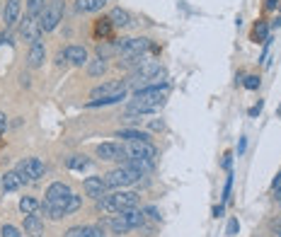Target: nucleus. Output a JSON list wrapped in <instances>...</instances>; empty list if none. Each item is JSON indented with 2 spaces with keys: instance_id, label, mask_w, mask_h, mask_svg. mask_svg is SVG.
<instances>
[{
  "instance_id": "1",
  "label": "nucleus",
  "mask_w": 281,
  "mask_h": 237,
  "mask_svg": "<svg viewBox=\"0 0 281 237\" xmlns=\"http://www.w3.org/2000/svg\"><path fill=\"white\" fill-rule=\"evenodd\" d=\"M167 90V83L165 85H153V87H140L138 92H136V97L133 102L129 104V114H153V111H158L162 109L165 104V92Z\"/></svg>"
},
{
  "instance_id": "2",
  "label": "nucleus",
  "mask_w": 281,
  "mask_h": 237,
  "mask_svg": "<svg viewBox=\"0 0 281 237\" xmlns=\"http://www.w3.org/2000/svg\"><path fill=\"white\" fill-rule=\"evenodd\" d=\"M136 206H138V194H133V191H114V194H104L97 199V208L107 213H121Z\"/></svg>"
},
{
  "instance_id": "3",
  "label": "nucleus",
  "mask_w": 281,
  "mask_h": 237,
  "mask_svg": "<svg viewBox=\"0 0 281 237\" xmlns=\"http://www.w3.org/2000/svg\"><path fill=\"white\" fill-rule=\"evenodd\" d=\"M143 174L136 172L133 167H129V165H121V167H117V170H112V172L104 177V182H107V186H112V189H121V186H129V184L138 182Z\"/></svg>"
},
{
  "instance_id": "4",
  "label": "nucleus",
  "mask_w": 281,
  "mask_h": 237,
  "mask_svg": "<svg viewBox=\"0 0 281 237\" xmlns=\"http://www.w3.org/2000/svg\"><path fill=\"white\" fill-rule=\"evenodd\" d=\"M15 172L22 177V182H37V179H42L44 177L46 167H44V162L39 160V157H27V160L17 162Z\"/></svg>"
},
{
  "instance_id": "5",
  "label": "nucleus",
  "mask_w": 281,
  "mask_h": 237,
  "mask_svg": "<svg viewBox=\"0 0 281 237\" xmlns=\"http://www.w3.org/2000/svg\"><path fill=\"white\" fill-rule=\"evenodd\" d=\"M124 152H126V157H131V160H155L158 148L153 145L151 140H131L129 145L124 148Z\"/></svg>"
},
{
  "instance_id": "6",
  "label": "nucleus",
  "mask_w": 281,
  "mask_h": 237,
  "mask_svg": "<svg viewBox=\"0 0 281 237\" xmlns=\"http://www.w3.org/2000/svg\"><path fill=\"white\" fill-rule=\"evenodd\" d=\"M61 17H63V8H61V3H54V5L44 8L42 17H39L42 32H54L56 27H58V22H61Z\"/></svg>"
},
{
  "instance_id": "7",
  "label": "nucleus",
  "mask_w": 281,
  "mask_h": 237,
  "mask_svg": "<svg viewBox=\"0 0 281 237\" xmlns=\"http://www.w3.org/2000/svg\"><path fill=\"white\" fill-rule=\"evenodd\" d=\"M73 194L71 191V186L63 182H54L49 189H46V201H51L54 206H58V208H63L65 201H68V196Z\"/></svg>"
},
{
  "instance_id": "8",
  "label": "nucleus",
  "mask_w": 281,
  "mask_h": 237,
  "mask_svg": "<svg viewBox=\"0 0 281 237\" xmlns=\"http://www.w3.org/2000/svg\"><path fill=\"white\" fill-rule=\"evenodd\" d=\"M20 32H22V36H24V42H32V44L42 42V34H44L39 20H34L32 15H27V17H24V22H22V27H20Z\"/></svg>"
},
{
  "instance_id": "9",
  "label": "nucleus",
  "mask_w": 281,
  "mask_h": 237,
  "mask_svg": "<svg viewBox=\"0 0 281 237\" xmlns=\"http://www.w3.org/2000/svg\"><path fill=\"white\" fill-rule=\"evenodd\" d=\"M119 92H126V83H121V80H109L104 85L95 87L92 92H90V97L92 99H104V97H112V95H119Z\"/></svg>"
},
{
  "instance_id": "10",
  "label": "nucleus",
  "mask_w": 281,
  "mask_h": 237,
  "mask_svg": "<svg viewBox=\"0 0 281 237\" xmlns=\"http://www.w3.org/2000/svg\"><path fill=\"white\" fill-rule=\"evenodd\" d=\"M97 155L102 160H119V162L129 160L126 152H124V148L117 145V143H102V145H97Z\"/></svg>"
},
{
  "instance_id": "11",
  "label": "nucleus",
  "mask_w": 281,
  "mask_h": 237,
  "mask_svg": "<svg viewBox=\"0 0 281 237\" xmlns=\"http://www.w3.org/2000/svg\"><path fill=\"white\" fill-rule=\"evenodd\" d=\"M83 189H85L87 196H95V199H99V196L107 194V182L102 179V177H87L85 182H83Z\"/></svg>"
},
{
  "instance_id": "12",
  "label": "nucleus",
  "mask_w": 281,
  "mask_h": 237,
  "mask_svg": "<svg viewBox=\"0 0 281 237\" xmlns=\"http://www.w3.org/2000/svg\"><path fill=\"white\" fill-rule=\"evenodd\" d=\"M20 12H22V3H20V0H8V3H5V10H3L5 27H12L15 22L20 20Z\"/></svg>"
},
{
  "instance_id": "13",
  "label": "nucleus",
  "mask_w": 281,
  "mask_h": 237,
  "mask_svg": "<svg viewBox=\"0 0 281 237\" xmlns=\"http://www.w3.org/2000/svg\"><path fill=\"white\" fill-rule=\"evenodd\" d=\"M24 235L29 237H44V220L37 216L24 218Z\"/></svg>"
},
{
  "instance_id": "14",
  "label": "nucleus",
  "mask_w": 281,
  "mask_h": 237,
  "mask_svg": "<svg viewBox=\"0 0 281 237\" xmlns=\"http://www.w3.org/2000/svg\"><path fill=\"white\" fill-rule=\"evenodd\" d=\"M65 58H68L71 63H76V65L90 63V61H87V51L83 49V46H65Z\"/></svg>"
},
{
  "instance_id": "15",
  "label": "nucleus",
  "mask_w": 281,
  "mask_h": 237,
  "mask_svg": "<svg viewBox=\"0 0 281 237\" xmlns=\"http://www.w3.org/2000/svg\"><path fill=\"white\" fill-rule=\"evenodd\" d=\"M44 58H46V49H44L42 42L32 44V49H29V56H27V63L32 65V68H39L44 63Z\"/></svg>"
},
{
  "instance_id": "16",
  "label": "nucleus",
  "mask_w": 281,
  "mask_h": 237,
  "mask_svg": "<svg viewBox=\"0 0 281 237\" xmlns=\"http://www.w3.org/2000/svg\"><path fill=\"white\" fill-rule=\"evenodd\" d=\"M109 227H112L117 235H124V232L133 230V227L129 225V220H126V216H124V213H114V216L109 218Z\"/></svg>"
},
{
  "instance_id": "17",
  "label": "nucleus",
  "mask_w": 281,
  "mask_h": 237,
  "mask_svg": "<svg viewBox=\"0 0 281 237\" xmlns=\"http://www.w3.org/2000/svg\"><path fill=\"white\" fill-rule=\"evenodd\" d=\"M109 22L114 24V27H131L133 22H131V15L126 10H121V8H114V10L109 12Z\"/></svg>"
},
{
  "instance_id": "18",
  "label": "nucleus",
  "mask_w": 281,
  "mask_h": 237,
  "mask_svg": "<svg viewBox=\"0 0 281 237\" xmlns=\"http://www.w3.org/2000/svg\"><path fill=\"white\" fill-rule=\"evenodd\" d=\"M0 184H3V189H5V191H17V189H20L24 182H22L20 174L12 170V172H5V177L0 179Z\"/></svg>"
},
{
  "instance_id": "19",
  "label": "nucleus",
  "mask_w": 281,
  "mask_h": 237,
  "mask_svg": "<svg viewBox=\"0 0 281 237\" xmlns=\"http://www.w3.org/2000/svg\"><path fill=\"white\" fill-rule=\"evenodd\" d=\"M39 208H42V204H39L37 199H32V196H22L20 199V211L24 216H37Z\"/></svg>"
},
{
  "instance_id": "20",
  "label": "nucleus",
  "mask_w": 281,
  "mask_h": 237,
  "mask_svg": "<svg viewBox=\"0 0 281 237\" xmlns=\"http://www.w3.org/2000/svg\"><path fill=\"white\" fill-rule=\"evenodd\" d=\"M124 216H126V220H129V225L131 227H143L146 225V213L143 211H138V208H129V211H121Z\"/></svg>"
},
{
  "instance_id": "21",
  "label": "nucleus",
  "mask_w": 281,
  "mask_h": 237,
  "mask_svg": "<svg viewBox=\"0 0 281 237\" xmlns=\"http://www.w3.org/2000/svg\"><path fill=\"white\" fill-rule=\"evenodd\" d=\"M117 138H126L131 140H151V133H146V131H138V129H121L117 131Z\"/></svg>"
},
{
  "instance_id": "22",
  "label": "nucleus",
  "mask_w": 281,
  "mask_h": 237,
  "mask_svg": "<svg viewBox=\"0 0 281 237\" xmlns=\"http://www.w3.org/2000/svg\"><path fill=\"white\" fill-rule=\"evenodd\" d=\"M107 0H76V10L78 12H97L104 8Z\"/></svg>"
},
{
  "instance_id": "23",
  "label": "nucleus",
  "mask_w": 281,
  "mask_h": 237,
  "mask_svg": "<svg viewBox=\"0 0 281 237\" xmlns=\"http://www.w3.org/2000/svg\"><path fill=\"white\" fill-rule=\"evenodd\" d=\"M39 211H42V213H44L46 218H51V220H61V218L65 216V213H63V208L54 206L51 201H46V199L42 201V208H39Z\"/></svg>"
},
{
  "instance_id": "24",
  "label": "nucleus",
  "mask_w": 281,
  "mask_h": 237,
  "mask_svg": "<svg viewBox=\"0 0 281 237\" xmlns=\"http://www.w3.org/2000/svg\"><path fill=\"white\" fill-rule=\"evenodd\" d=\"M126 97V92H119V95H112V97H104V99H92L87 102V107H107V104H117L121 99Z\"/></svg>"
},
{
  "instance_id": "25",
  "label": "nucleus",
  "mask_w": 281,
  "mask_h": 237,
  "mask_svg": "<svg viewBox=\"0 0 281 237\" xmlns=\"http://www.w3.org/2000/svg\"><path fill=\"white\" fill-rule=\"evenodd\" d=\"M87 165H90V160H87L85 155H73V157L65 160V167H68V170H85Z\"/></svg>"
},
{
  "instance_id": "26",
  "label": "nucleus",
  "mask_w": 281,
  "mask_h": 237,
  "mask_svg": "<svg viewBox=\"0 0 281 237\" xmlns=\"http://www.w3.org/2000/svg\"><path fill=\"white\" fill-rule=\"evenodd\" d=\"M80 206H83V196L71 194V196H68V201H65V206H63V213H65V216H71V213H76Z\"/></svg>"
},
{
  "instance_id": "27",
  "label": "nucleus",
  "mask_w": 281,
  "mask_h": 237,
  "mask_svg": "<svg viewBox=\"0 0 281 237\" xmlns=\"http://www.w3.org/2000/svg\"><path fill=\"white\" fill-rule=\"evenodd\" d=\"M124 165H129V167H133L136 172H140V174H146V172H151L153 170V160H126Z\"/></svg>"
},
{
  "instance_id": "28",
  "label": "nucleus",
  "mask_w": 281,
  "mask_h": 237,
  "mask_svg": "<svg viewBox=\"0 0 281 237\" xmlns=\"http://www.w3.org/2000/svg\"><path fill=\"white\" fill-rule=\"evenodd\" d=\"M252 39H255V42H267V39H269V29H267V22L264 20L257 22V27H255V32H252Z\"/></svg>"
},
{
  "instance_id": "29",
  "label": "nucleus",
  "mask_w": 281,
  "mask_h": 237,
  "mask_svg": "<svg viewBox=\"0 0 281 237\" xmlns=\"http://www.w3.org/2000/svg\"><path fill=\"white\" fill-rule=\"evenodd\" d=\"M95 32L102 34V36H109V34H112V22H109V20H97V24H95Z\"/></svg>"
},
{
  "instance_id": "30",
  "label": "nucleus",
  "mask_w": 281,
  "mask_h": 237,
  "mask_svg": "<svg viewBox=\"0 0 281 237\" xmlns=\"http://www.w3.org/2000/svg\"><path fill=\"white\" fill-rule=\"evenodd\" d=\"M114 54V46H109L107 42H102V44H97V56L102 58V61H107L109 56Z\"/></svg>"
},
{
  "instance_id": "31",
  "label": "nucleus",
  "mask_w": 281,
  "mask_h": 237,
  "mask_svg": "<svg viewBox=\"0 0 281 237\" xmlns=\"http://www.w3.org/2000/svg\"><path fill=\"white\" fill-rule=\"evenodd\" d=\"M104 70H107V63H104L102 58H97V61L90 63V75H102Z\"/></svg>"
},
{
  "instance_id": "32",
  "label": "nucleus",
  "mask_w": 281,
  "mask_h": 237,
  "mask_svg": "<svg viewBox=\"0 0 281 237\" xmlns=\"http://www.w3.org/2000/svg\"><path fill=\"white\" fill-rule=\"evenodd\" d=\"M63 237H87V225H76V227H68Z\"/></svg>"
},
{
  "instance_id": "33",
  "label": "nucleus",
  "mask_w": 281,
  "mask_h": 237,
  "mask_svg": "<svg viewBox=\"0 0 281 237\" xmlns=\"http://www.w3.org/2000/svg\"><path fill=\"white\" fill-rule=\"evenodd\" d=\"M27 8H29V15H42L44 12V0H27Z\"/></svg>"
},
{
  "instance_id": "34",
  "label": "nucleus",
  "mask_w": 281,
  "mask_h": 237,
  "mask_svg": "<svg viewBox=\"0 0 281 237\" xmlns=\"http://www.w3.org/2000/svg\"><path fill=\"white\" fill-rule=\"evenodd\" d=\"M0 235H3V237H20V230H17L15 225H10V223H8V225L0 227Z\"/></svg>"
},
{
  "instance_id": "35",
  "label": "nucleus",
  "mask_w": 281,
  "mask_h": 237,
  "mask_svg": "<svg viewBox=\"0 0 281 237\" xmlns=\"http://www.w3.org/2000/svg\"><path fill=\"white\" fill-rule=\"evenodd\" d=\"M87 237H107L99 225H87Z\"/></svg>"
},
{
  "instance_id": "36",
  "label": "nucleus",
  "mask_w": 281,
  "mask_h": 237,
  "mask_svg": "<svg viewBox=\"0 0 281 237\" xmlns=\"http://www.w3.org/2000/svg\"><path fill=\"white\" fill-rule=\"evenodd\" d=\"M245 87H248V90H257V87H260V77H257V75H248V77H245Z\"/></svg>"
},
{
  "instance_id": "37",
  "label": "nucleus",
  "mask_w": 281,
  "mask_h": 237,
  "mask_svg": "<svg viewBox=\"0 0 281 237\" xmlns=\"http://www.w3.org/2000/svg\"><path fill=\"white\" fill-rule=\"evenodd\" d=\"M143 213H146L148 218H153V220H160V213H158V208H155V206H148Z\"/></svg>"
},
{
  "instance_id": "38",
  "label": "nucleus",
  "mask_w": 281,
  "mask_h": 237,
  "mask_svg": "<svg viewBox=\"0 0 281 237\" xmlns=\"http://www.w3.org/2000/svg\"><path fill=\"white\" fill-rule=\"evenodd\" d=\"M148 129L151 131H162L165 129V124H162V118H153L151 124H148Z\"/></svg>"
},
{
  "instance_id": "39",
  "label": "nucleus",
  "mask_w": 281,
  "mask_h": 237,
  "mask_svg": "<svg viewBox=\"0 0 281 237\" xmlns=\"http://www.w3.org/2000/svg\"><path fill=\"white\" fill-rule=\"evenodd\" d=\"M238 230H240L238 220H235V218H233V220H230V223H228V235H235V232H238Z\"/></svg>"
},
{
  "instance_id": "40",
  "label": "nucleus",
  "mask_w": 281,
  "mask_h": 237,
  "mask_svg": "<svg viewBox=\"0 0 281 237\" xmlns=\"http://www.w3.org/2000/svg\"><path fill=\"white\" fill-rule=\"evenodd\" d=\"M271 189H274V191H279L281 189V174H276V179L271 182Z\"/></svg>"
},
{
  "instance_id": "41",
  "label": "nucleus",
  "mask_w": 281,
  "mask_h": 237,
  "mask_svg": "<svg viewBox=\"0 0 281 237\" xmlns=\"http://www.w3.org/2000/svg\"><path fill=\"white\" fill-rule=\"evenodd\" d=\"M65 61H68V58H65V51H61V54L56 56V63H58V65H63Z\"/></svg>"
},
{
  "instance_id": "42",
  "label": "nucleus",
  "mask_w": 281,
  "mask_h": 237,
  "mask_svg": "<svg viewBox=\"0 0 281 237\" xmlns=\"http://www.w3.org/2000/svg\"><path fill=\"white\" fill-rule=\"evenodd\" d=\"M5 126H8V116H5V114H0V133L5 131Z\"/></svg>"
},
{
  "instance_id": "43",
  "label": "nucleus",
  "mask_w": 281,
  "mask_h": 237,
  "mask_svg": "<svg viewBox=\"0 0 281 237\" xmlns=\"http://www.w3.org/2000/svg\"><path fill=\"white\" fill-rule=\"evenodd\" d=\"M276 3H279V0H267V3H264V8H267V10H274V8H276Z\"/></svg>"
},
{
  "instance_id": "44",
  "label": "nucleus",
  "mask_w": 281,
  "mask_h": 237,
  "mask_svg": "<svg viewBox=\"0 0 281 237\" xmlns=\"http://www.w3.org/2000/svg\"><path fill=\"white\" fill-rule=\"evenodd\" d=\"M214 216H216V218H221V216H223V204L214 208Z\"/></svg>"
},
{
  "instance_id": "45",
  "label": "nucleus",
  "mask_w": 281,
  "mask_h": 237,
  "mask_svg": "<svg viewBox=\"0 0 281 237\" xmlns=\"http://www.w3.org/2000/svg\"><path fill=\"white\" fill-rule=\"evenodd\" d=\"M260 109H262V104H257V107H252V109H250V116H257V114H260Z\"/></svg>"
},
{
  "instance_id": "46",
  "label": "nucleus",
  "mask_w": 281,
  "mask_h": 237,
  "mask_svg": "<svg viewBox=\"0 0 281 237\" xmlns=\"http://www.w3.org/2000/svg\"><path fill=\"white\" fill-rule=\"evenodd\" d=\"M276 201H279V204H281V189H279V191H276Z\"/></svg>"
}]
</instances>
